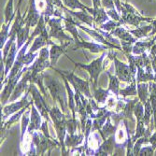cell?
Returning a JSON list of instances; mask_svg holds the SVG:
<instances>
[{"label":"cell","mask_w":156,"mask_h":156,"mask_svg":"<svg viewBox=\"0 0 156 156\" xmlns=\"http://www.w3.org/2000/svg\"><path fill=\"white\" fill-rule=\"evenodd\" d=\"M44 85L50 91V94L54 100V102H58L62 111L66 114L68 112V96L66 85H63L62 82L57 79L53 78L43 72Z\"/></svg>","instance_id":"obj_1"},{"label":"cell","mask_w":156,"mask_h":156,"mask_svg":"<svg viewBox=\"0 0 156 156\" xmlns=\"http://www.w3.org/2000/svg\"><path fill=\"white\" fill-rule=\"evenodd\" d=\"M50 117L52 121L53 127L56 131L58 140L61 144V151L63 155H67V152L66 151V146H65V138L66 135V120L67 117L66 116L65 113L59 108L57 105H54L50 112Z\"/></svg>","instance_id":"obj_2"},{"label":"cell","mask_w":156,"mask_h":156,"mask_svg":"<svg viewBox=\"0 0 156 156\" xmlns=\"http://www.w3.org/2000/svg\"><path fill=\"white\" fill-rule=\"evenodd\" d=\"M122 4V11H121V20L120 23L122 25H132L135 27L140 26V23L146 22L151 23L153 18L144 17L138 12L131 4L128 2L121 3Z\"/></svg>","instance_id":"obj_3"},{"label":"cell","mask_w":156,"mask_h":156,"mask_svg":"<svg viewBox=\"0 0 156 156\" xmlns=\"http://www.w3.org/2000/svg\"><path fill=\"white\" fill-rule=\"evenodd\" d=\"M108 55V51H105L102 52V54L99 56L98 58L94 59V61H92L90 64L86 65V64H83V63H77V62H74L72 59H69L71 60L74 65L76 66V67H80L84 70H86V71L89 73L90 75V82L92 83L93 87H97V83H98V79H99V75L102 71H104V66H103V63L105 61V58L106 56Z\"/></svg>","instance_id":"obj_4"},{"label":"cell","mask_w":156,"mask_h":156,"mask_svg":"<svg viewBox=\"0 0 156 156\" xmlns=\"http://www.w3.org/2000/svg\"><path fill=\"white\" fill-rule=\"evenodd\" d=\"M32 142L35 144L37 149V155H44L48 151V155H51V151L55 147H61L60 142L52 137H47L39 130L35 131L32 135Z\"/></svg>","instance_id":"obj_5"},{"label":"cell","mask_w":156,"mask_h":156,"mask_svg":"<svg viewBox=\"0 0 156 156\" xmlns=\"http://www.w3.org/2000/svg\"><path fill=\"white\" fill-rule=\"evenodd\" d=\"M63 18L53 16L48 22V25L50 27L49 35L51 38H55L59 41L60 44H64L67 41H74V38L67 36L65 33V27L62 26Z\"/></svg>","instance_id":"obj_6"},{"label":"cell","mask_w":156,"mask_h":156,"mask_svg":"<svg viewBox=\"0 0 156 156\" xmlns=\"http://www.w3.org/2000/svg\"><path fill=\"white\" fill-rule=\"evenodd\" d=\"M55 71L59 72L62 77H65L67 79L69 83H71V85L74 87V89H78L81 94H83L88 99L93 98V94L90 92V80H81L80 78L77 77L74 75L73 72H69V71H62L59 69H55L53 68Z\"/></svg>","instance_id":"obj_7"},{"label":"cell","mask_w":156,"mask_h":156,"mask_svg":"<svg viewBox=\"0 0 156 156\" xmlns=\"http://www.w3.org/2000/svg\"><path fill=\"white\" fill-rule=\"evenodd\" d=\"M47 68H52L50 60V50L48 49V46L42 48L39 51L37 59L34 62L32 66H29V69L32 72L31 79H33L39 73H42Z\"/></svg>","instance_id":"obj_8"},{"label":"cell","mask_w":156,"mask_h":156,"mask_svg":"<svg viewBox=\"0 0 156 156\" xmlns=\"http://www.w3.org/2000/svg\"><path fill=\"white\" fill-rule=\"evenodd\" d=\"M29 91H30V94L32 95V98L34 100V105L37 107V110L40 112V114L42 115L45 120H47L48 122H50V108L47 105V103L45 102V99L44 97L42 96L41 94V91L37 89V87L36 86V84L34 82H30V85H29Z\"/></svg>","instance_id":"obj_9"},{"label":"cell","mask_w":156,"mask_h":156,"mask_svg":"<svg viewBox=\"0 0 156 156\" xmlns=\"http://www.w3.org/2000/svg\"><path fill=\"white\" fill-rule=\"evenodd\" d=\"M30 95H31V94H30L29 89H28V91L24 94V95L22 97V99H21L20 101H17V102L14 101V102H11L9 105L3 107V113L1 111V116L3 117L2 118V121H1L2 125L4 124L5 119H7L10 115L14 114V113H16L17 111L21 110L22 108H23L25 106H27L28 104L30 103L31 100L30 101L28 100V97H29Z\"/></svg>","instance_id":"obj_10"},{"label":"cell","mask_w":156,"mask_h":156,"mask_svg":"<svg viewBox=\"0 0 156 156\" xmlns=\"http://www.w3.org/2000/svg\"><path fill=\"white\" fill-rule=\"evenodd\" d=\"M31 76H32V72L29 69V66H28V70L26 72H24V74L21 78V80L17 83L16 87H15V89H14V91H13L12 94L10 95L8 102L11 103V102L16 101L17 98L21 97V95L23 94H24L28 91V89H29V85H30Z\"/></svg>","instance_id":"obj_11"},{"label":"cell","mask_w":156,"mask_h":156,"mask_svg":"<svg viewBox=\"0 0 156 156\" xmlns=\"http://www.w3.org/2000/svg\"><path fill=\"white\" fill-rule=\"evenodd\" d=\"M27 70H28V66L23 67L22 71L19 72L15 77H13L7 80V82L4 85V89L1 93V107H4V105L9 101V99L10 95L12 94L14 89H15L17 83L19 82V80L24 74V72H26Z\"/></svg>","instance_id":"obj_12"},{"label":"cell","mask_w":156,"mask_h":156,"mask_svg":"<svg viewBox=\"0 0 156 156\" xmlns=\"http://www.w3.org/2000/svg\"><path fill=\"white\" fill-rule=\"evenodd\" d=\"M73 23H74L78 27H80L81 30H83L84 32H86L88 35H90V36L94 39V41H97V42H99V43L105 44V45L108 46V47L111 48V49H116V50L122 51V46H117V45H115V44L110 43V42H108V41L105 38V37H104L100 32H99V31H97L96 29H94V28H91V27L88 28V27H85L84 25H81V24L80 23L79 21H76V19H74V17H73Z\"/></svg>","instance_id":"obj_13"},{"label":"cell","mask_w":156,"mask_h":156,"mask_svg":"<svg viewBox=\"0 0 156 156\" xmlns=\"http://www.w3.org/2000/svg\"><path fill=\"white\" fill-rule=\"evenodd\" d=\"M113 64H114L115 66V75L122 82L130 83L133 80L131 68L129 65L121 62L120 60H118L117 57H114V59H113Z\"/></svg>","instance_id":"obj_14"},{"label":"cell","mask_w":156,"mask_h":156,"mask_svg":"<svg viewBox=\"0 0 156 156\" xmlns=\"http://www.w3.org/2000/svg\"><path fill=\"white\" fill-rule=\"evenodd\" d=\"M35 5L40 15H43L46 23L54 16L56 8L52 5L51 0H35Z\"/></svg>","instance_id":"obj_15"},{"label":"cell","mask_w":156,"mask_h":156,"mask_svg":"<svg viewBox=\"0 0 156 156\" xmlns=\"http://www.w3.org/2000/svg\"><path fill=\"white\" fill-rule=\"evenodd\" d=\"M52 44H54V42L51 41L49 32L47 31V28H45V29L42 31V33L34 39L33 44L31 45L30 49L28 50V52H31V53L37 52L42 48L49 46V45H52Z\"/></svg>","instance_id":"obj_16"},{"label":"cell","mask_w":156,"mask_h":156,"mask_svg":"<svg viewBox=\"0 0 156 156\" xmlns=\"http://www.w3.org/2000/svg\"><path fill=\"white\" fill-rule=\"evenodd\" d=\"M79 49L88 50L90 52H93V53H99V52H103L105 51H108L110 48L105 44L99 43V42H97V41L87 42V41H83L81 39L80 41L78 42V43H75V46L72 48L73 51H77Z\"/></svg>","instance_id":"obj_17"},{"label":"cell","mask_w":156,"mask_h":156,"mask_svg":"<svg viewBox=\"0 0 156 156\" xmlns=\"http://www.w3.org/2000/svg\"><path fill=\"white\" fill-rule=\"evenodd\" d=\"M42 115L40 114V112L37 110V107L32 104L31 106V114H30V122L28 125L27 128V135L32 136L33 133L35 131L40 130L41 125H42Z\"/></svg>","instance_id":"obj_18"},{"label":"cell","mask_w":156,"mask_h":156,"mask_svg":"<svg viewBox=\"0 0 156 156\" xmlns=\"http://www.w3.org/2000/svg\"><path fill=\"white\" fill-rule=\"evenodd\" d=\"M72 43V41H67L64 44H52L51 45V49H50V60H51V64L52 66V69L54 68V66L57 63L58 59L60 58V56L63 54H66V48Z\"/></svg>","instance_id":"obj_19"},{"label":"cell","mask_w":156,"mask_h":156,"mask_svg":"<svg viewBox=\"0 0 156 156\" xmlns=\"http://www.w3.org/2000/svg\"><path fill=\"white\" fill-rule=\"evenodd\" d=\"M65 11L68 12L70 15H72L75 19H77L80 23H82L84 24L88 25L91 28L94 27V17L90 14L88 10H80V11H75L72 9H69L66 8Z\"/></svg>","instance_id":"obj_20"},{"label":"cell","mask_w":156,"mask_h":156,"mask_svg":"<svg viewBox=\"0 0 156 156\" xmlns=\"http://www.w3.org/2000/svg\"><path fill=\"white\" fill-rule=\"evenodd\" d=\"M87 10L90 12V14L94 17V29H96V27L98 25L101 26L102 24H104L106 22H108L109 20V17L108 15V13L105 10V8H103V7L99 8V9L88 8Z\"/></svg>","instance_id":"obj_21"},{"label":"cell","mask_w":156,"mask_h":156,"mask_svg":"<svg viewBox=\"0 0 156 156\" xmlns=\"http://www.w3.org/2000/svg\"><path fill=\"white\" fill-rule=\"evenodd\" d=\"M116 145L115 134L105 139L95 152V155H113Z\"/></svg>","instance_id":"obj_22"},{"label":"cell","mask_w":156,"mask_h":156,"mask_svg":"<svg viewBox=\"0 0 156 156\" xmlns=\"http://www.w3.org/2000/svg\"><path fill=\"white\" fill-rule=\"evenodd\" d=\"M155 41H156V36H153L152 38L148 41H136L134 44L132 53L135 55H140L144 52L150 51L151 48L155 43Z\"/></svg>","instance_id":"obj_23"},{"label":"cell","mask_w":156,"mask_h":156,"mask_svg":"<svg viewBox=\"0 0 156 156\" xmlns=\"http://www.w3.org/2000/svg\"><path fill=\"white\" fill-rule=\"evenodd\" d=\"M139 101V98L138 96L137 97H135L134 99H126V104H125V107L123 108L122 112V114L123 116L124 119H127L128 122H130L132 124L135 123V119L133 116L134 115V108L136 106V104Z\"/></svg>","instance_id":"obj_24"},{"label":"cell","mask_w":156,"mask_h":156,"mask_svg":"<svg viewBox=\"0 0 156 156\" xmlns=\"http://www.w3.org/2000/svg\"><path fill=\"white\" fill-rule=\"evenodd\" d=\"M110 34L113 37H118L121 41H129V42H133V43H136L137 41V39L128 31V29L123 27V25L115 28Z\"/></svg>","instance_id":"obj_25"},{"label":"cell","mask_w":156,"mask_h":156,"mask_svg":"<svg viewBox=\"0 0 156 156\" xmlns=\"http://www.w3.org/2000/svg\"><path fill=\"white\" fill-rule=\"evenodd\" d=\"M32 104H34V100H33V98H31V101H30V103L28 104L27 106H25L23 108H22L21 110H19V111H17L16 113H14V114H12L11 115V117L9 118V120H8L6 122H4V124L3 125H1V131H5L7 128H9V127H10L12 124H14V123H16V122H18L19 121H20V119L23 117V113L29 108L31 106H32Z\"/></svg>","instance_id":"obj_26"},{"label":"cell","mask_w":156,"mask_h":156,"mask_svg":"<svg viewBox=\"0 0 156 156\" xmlns=\"http://www.w3.org/2000/svg\"><path fill=\"white\" fill-rule=\"evenodd\" d=\"M85 138V135L80 132V134H67L66 135L65 138V146L67 148H75L80 146Z\"/></svg>","instance_id":"obj_27"},{"label":"cell","mask_w":156,"mask_h":156,"mask_svg":"<svg viewBox=\"0 0 156 156\" xmlns=\"http://www.w3.org/2000/svg\"><path fill=\"white\" fill-rule=\"evenodd\" d=\"M64 79V82L66 85V88L67 91V96H68V108L71 111V116L76 119V100H75V93H73L71 87L69 86V81L66 78L62 77Z\"/></svg>","instance_id":"obj_28"},{"label":"cell","mask_w":156,"mask_h":156,"mask_svg":"<svg viewBox=\"0 0 156 156\" xmlns=\"http://www.w3.org/2000/svg\"><path fill=\"white\" fill-rule=\"evenodd\" d=\"M94 88V94L93 97L94 98V100L97 102V104L99 106L105 105L106 102L108 101V97L110 96L109 94V90L108 89H103L101 87L96 88V87H93Z\"/></svg>","instance_id":"obj_29"},{"label":"cell","mask_w":156,"mask_h":156,"mask_svg":"<svg viewBox=\"0 0 156 156\" xmlns=\"http://www.w3.org/2000/svg\"><path fill=\"white\" fill-rule=\"evenodd\" d=\"M30 28L31 26L29 24H24V26L18 32L17 34V48L18 50H21V48L26 43L27 40L30 37Z\"/></svg>","instance_id":"obj_30"},{"label":"cell","mask_w":156,"mask_h":156,"mask_svg":"<svg viewBox=\"0 0 156 156\" xmlns=\"http://www.w3.org/2000/svg\"><path fill=\"white\" fill-rule=\"evenodd\" d=\"M152 30V24L150 23L148 25H140L138 27H136V29H128V31L136 38V39H141L143 37H149L150 33Z\"/></svg>","instance_id":"obj_31"},{"label":"cell","mask_w":156,"mask_h":156,"mask_svg":"<svg viewBox=\"0 0 156 156\" xmlns=\"http://www.w3.org/2000/svg\"><path fill=\"white\" fill-rule=\"evenodd\" d=\"M136 88H137V96L139 98V101L142 102V104L144 105L150 98L149 82H137Z\"/></svg>","instance_id":"obj_32"},{"label":"cell","mask_w":156,"mask_h":156,"mask_svg":"<svg viewBox=\"0 0 156 156\" xmlns=\"http://www.w3.org/2000/svg\"><path fill=\"white\" fill-rule=\"evenodd\" d=\"M156 81L154 72H150L144 67H137L136 72V83L137 82H150Z\"/></svg>","instance_id":"obj_33"},{"label":"cell","mask_w":156,"mask_h":156,"mask_svg":"<svg viewBox=\"0 0 156 156\" xmlns=\"http://www.w3.org/2000/svg\"><path fill=\"white\" fill-rule=\"evenodd\" d=\"M106 73L108 76L109 79V82H108V90L113 94H115L116 97H119L120 95V82L121 80H119V78L116 75H112L110 74V72L108 70H106Z\"/></svg>","instance_id":"obj_34"},{"label":"cell","mask_w":156,"mask_h":156,"mask_svg":"<svg viewBox=\"0 0 156 156\" xmlns=\"http://www.w3.org/2000/svg\"><path fill=\"white\" fill-rule=\"evenodd\" d=\"M117 127L118 126H116L115 124H113L111 122V118L109 117L107 120V122H105V124L103 125L102 128L99 130V133H100V135L102 136L103 140L107 139L108 137H109L112 135H114L117 130Z\"/></svg>","instance_id":"obj_35"},{"label":"cell","mask_w":156,"mask_h":156,"mask_svg":"<svg viewBox=\"0 0 156 156\" xmlns=\"http://www.w3.org/2000/svg\"><path fill=\"white\" fill-rule=\"evenodd\" d=\"M30 114H31V108H29V109H27L23 113V115L22 117V121H21V138H20L21 145L23 143L25 134L27 132L28 125H29V122H30Z\"/></svg>","instance_id":"obj_36"},{"label":"cell","mask_w":156,"mask_h":156,"mask_svg":"<svg viewBox=\"0 0 156 156\" xmlns=\"http://www.w3.org/2000/svg\"><path fill=\"white\" fill-rule=\"evenodd\" d=\"M120 95L122 97L126 98L128 96H136L137 95V88H136V80H133L128 86L123 89H120Z\"/></svg>","instance_id":"obj_37"},{"label":"cell","mask_w":156,"mask_h":156,"mask_svg":"<svg viewBox=\"0 0 156 156\" xmlns=\"http://www.w3.org/2000/svg\"><path fill=\"white\" fill-rule=\"evenodd\" d=\"M4 16H5V22L4 23H12V20L15 19L16 13L14 11V7H13V0H9L5 9H4Z\"/></svg>","instance_id":"obj_38"},{"label":"cell","mask_w":156,"mask_h":156,"mask_svg":"<svg viewBox=\"0 0 156 156\" xmlns=\"http://www.w3.org/2000/svg\"><path fill=\"white\" fill-rule=\"evenodd\" d=\"M64 5L69 9H72V10H87L88 7L85 6L84 4H82L80 0H62Z\"/></svg>","instance_id":"obj_39"},{"label":"cell","mask_w":156,"mask_h":156,"mask_svg":"<svg viewBox=\"0 0 156 156\" xmlns=\"http://www.w3.org/2000/svg\"><path fill=\"white\" fill-rule=\"evenodd\" d=\"M151 117H153V108L151 106V99L149 98L148 101L144 104V122L147 127H149L151 124V121L152 119Z\"/></svg>","instance_id":"obj_40"},{"label":"cell","mask_w":156,"mask_h":156,"mask_svg":"<svg viewBox=\"0 0 156 156\" xmlns=\"http://www.w3.org/2000/svg\"><path fill=\"white\" fill-rule=\"evenodd\" d=\"M11 23H3L1 27V32H0V49H3L5 44L7 43V41L9 38V26Z\"/></svg>","instance_id":"obj_41"},{"label":"cell","mask_w":156,"mask_h":156,"mask_svg":"<svg viewBox=\"0 0 156 156\" xmlns=\"http://www.w3.org/2000/svg\"><path fill=\"white\" fill-rule=\"evenodd\" d=\"M148 143H150V136H144L136 139L133 145V155H138L140 149L143 147L144 144H148Z\"/></svg>","instance_id":"obj_42"},{"label":"cell","mask_w":156,"mask_h":156,"mask_svg":"<svg viewBox=\"0 0 156 156\" xmlns=\"http://www.w3.org/2000/svg\"><path fill=\"white\" fill-rule=\"evenodd\" d=\"M79 126V122L77 121V119L73 118L71 116V118H67L66 120V133L67 134H75L77 132Z\"/></svg>","instance_id":"obj_43"},{"label":"cell","mask_w":156,"mask_h":156,"mask_svg":"<svg viewBox=\"0 0 156 156\" xmlns=\"http://www.w3.org/2000/svg\"><path fill=\"white\" fill-rule=\"evenodd\" d=\"M119 26H122V23L120 22L114 21V20H110L109 19L108 22H106L104 24H102L100 26V28H101V29H103V30H105V31H107V32L111 33L113 30L115 29V28H117Z\"/></svg>","instance_id":"obj_44"},{"label":"cell","mask_w":156,"mask_h":156,"mask_svg":"<svg viewBox=\"0 0 156 156\" xmlns=\"http://www.w3.org/2000/svg\"><path fill=\"white\" fill-rule=\"evenodd\" d=\"M134 115L136 121H144V105L138 101L134 108Z\"/></svg>","instance_id":"obj_45"},{"label":"cell","mask_w":156,"mask_h":156,"mask_svg":"<svg viewBox=\"0 0 156 156\" xmlns=\"http://www.w3.org/2000/svg\"><path fill=\"white\" fill-rule=\"evenodd\" d=\"M133 42H129V41H121V46H122V51L127 54V53H132V50L134 47Z\"/></svg>","instance_id":"obj_46"},{"label":"cell","mask_w":156,"mask_h":156,"mask_svg":"<svg viewBox=\"0 0 156 156\" xmlns=\"http://www.w3.org/2000/svg\"><path fill=\"white\" fill-rule=\"evenodd\" d=\"M107 13H108V17H109L111 20H114V21L120 22V20H121V15H120V12L117 10V9H107Z\"/></svg>","instance_id":"obj_47"},{"label":"cell","mask_w":156,"mask_h":156,"mask_svg":"<svg viewBox=\"0 0 156 156\" xmlns=\"http://www.w3.org/2000/svg\"><path fill=\"white\" fill-rule=\"evenodd\" d=\"M154 151L155 150L152 148V146H146V147H142L139 151V153L138 155H141V156H151V155H153L154 154Z\"/></svg>","instance_id":"obj_48"},{"label":"cell","mask_w":156,"mask_h":156,"mask_svg":"<svg viewBox=\"0 0 156 156\" xmlns=\"http://www.w3.org/2000/svg\"><path fill=\"white\" fill-rule=\"evenodd\" d=\"M118 97L116 98V99H114V97L113 96H109L108 97V101H107V108H108V109H110V110H113L115 108V107H116V104H117V101H118ZM114 111V110H113Z\"/></svg>","instance_id":"obj_49"},{"label":"cell","mask_w":156,"mask_h":156,"mask_svg":"<svg viewBox=\"0 0 156 156\" xmlns=\"http://www.w3.org/2000/svg\"><path fill=\"white\" fill-rule=\"evenodd\" d=\"M101 4H102V7L107 9H116V6H115L113 0H101Z\"/></svg>","instance_id":"obj_50"},{"label":"cell","mask_w":156,"mask_h":156,"mask_svg":"<svg viewBox=\"0 0 156 156\" xmlns=\"http://www.w3.org/2000/svg\"><path fill=\"white\" fill-rule=\"evenodd\" d=\"M48 121L47 120H45V121H43V122H42V125H41V128H40V131L43 133L47 137H49V138H51V136H50V133H49V127H48Z\"/></svg>","instance_id":"obj_51"},{"label":"cell","mask_w":156,"mask_h":156,"mask_svg":"<svg viewBox=\"0 0 156 156\" xmlns=\"http://www.w3.org/2000/svg\"><path fill=\"white\" fill-rule=\"evenodd\" d=\"M51 1L52 5H53L56 9H62V10L65 11V9H66V7L64 5V3H63L62 0H51Z\"/></svg>","instance_id":"obj_52"},{"label":"cell","mask_w":156,"mask_h":156,"mask_svg":"<svg viewBox=\"0 0 156 156\" xmlns=\"http://www.w3.org/2000/svg\"><path fill=\"white\" fill-rule=\"evenodd\" d=\"M150 143L152 148L156 151V131L150 136Z\"/></svg>","instance_id":"obj_53"},{"label":"cell","mask_w":156,"mask_h":156,"mask_svg":"<svg viewBox=\"0 0 156 156\" xmlns=\"http://www.w3.org/2000/svg\"><path fill=\"white\" fill-rule=\"evenodd\" d=\"M151 23L152 24V30H151V32L150 33L149 37H153V36L156 34V18H153Z\"/></svg>","instance_id":"obj_54"},{"label":"cell","mask_w":156,"mask_h":156,"mask_svg":"<svg viewBox=\"0 0 156 156\" xmlns=\"http://www.w3.org/2000/svg\"><path fill=\"white\" fill-rule=\"evenodd\" d=\"M93 1V8L94 9H99L102 7L101 0H92Z\"/></svg>","instance_id":"obj_55"},{"label":"cell","mask_w":156,"mask_h":156,"mask_svg":"<svg viewBox=\"0 0 156 156\" xmlns=\"http://www.w3.org/2000/svg\"><path fill=\"white\" fill-rule=\"evenodd\" d=\"M151 66H152V69L154 74H156V55L155 56H151Z\"/></svg>","instance_id":"obj_56"},{"label":"cell","mask_w":156,"mask_h":156,"mask_svg":"<svg viewBox=\"0 0 156 156\" xmlns=\"http://www.w3.org/2000/svg\"><path fill=\"white\" fill-rule=\"evenodd\" d=\"M150 54H151V56H155V55H156V43H154V44H153V46L151 48Z\"/></svg>","instance_id":"obj_57"},{"label":"cell","mask_w":156,"mask_h":156,"mask_svg":"<svg viewBox=\"0 0 156 156\" xmlns=\"http://www.w3.org/2000/svg\"><path fill=\"white\" fill-rule=\"evenodd\" d=\"M152 118H153V121H154V128H155V131H156V114Z\"/></svg>","instance_id":"obj_58"},{"label":"cell","mask_w":156,"mask_h":156,"mask_svg":"<svg viewBox=\"0 0 156 156\" xmlns=\"http://www.w3.org/2000/svg\"><path fill=\"white\" fill-rule=\"evenodd\" d=\"M22 2H23V0H19V3H18V6H21Z\"/></svg>","instance_id":"obj_59"},{"label":"cell","mask_w":156,"mask_h":156,"mask_svg":"<svg viewBox=\"0 0 156 156\" xmlns=\"http://www.w3.org/2000/svg\"><path fill=\"white\" fill-rule=\"evenodd\" d=\"M125 2H128V0H125Z\"/></svg>","instance_id":"obj_60"},{"label":"cell","mask_w":156,"mask_h":156,"mask_svg":"<svg viewBox=\"0 0 156 156\" xmlns=\"http://www.w3.org/2000/svg\"><path fill=\"white\" fill-rule=\"evenodd\" d=\"M155 78H156V74H155Z\"/></svg>","instance_id":"obj_61"}]
</instances>
